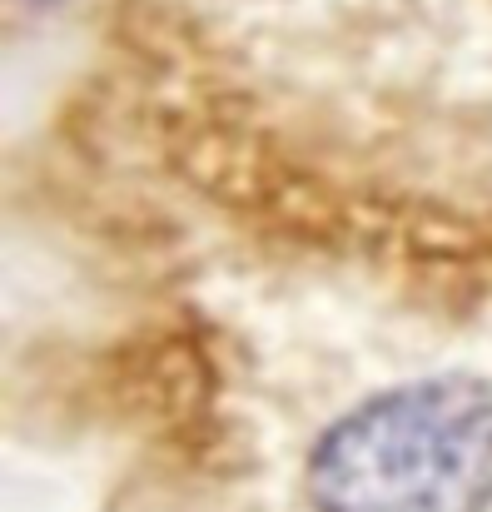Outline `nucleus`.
Masks as SVG:
<instances>
[{
	"instance_id": "2",
	"label": "nucleus",
	"mask_w": 492,
	"mask_h": 512,
	"mask_svg": "<svg viewBox=\"0 0 492 512\" xmlns=\"http://www.w3.org/2000/svg\"><path fill=\"white\" fill-rule=\"evenodd\" d=\"M25 5H60V0H25Z\"/></svg>"
},
{
	"instance_id": "1",
	"label": "nucleus",
	"mask_w": 492,
	"mask_h": 512,
	"mask_svg": "<svg viewBox=\"0 0 492 512\" xmlns=\"http://www.w3.org/2000/svg\"><path fill=\"white\" fill-rule=\"evenodd\" d=\"M304 483L314 512H492V378L368 393L319 433Z\"/></svg>"
}]
</instances>
